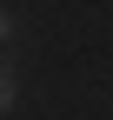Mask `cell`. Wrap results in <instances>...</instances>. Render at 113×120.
<instances>
[{
  "mask_svg": "<svg viewBox=\"0 0 113 120\" xmlns=\"http://www.w3.org/2000/svg\"><path fill=\"white\" fill-rule=\"evenodd\" d=\"M7 107H13V73L0 67V113H7Z\"/></svg>",
  "mask_w": 113,
  "mask_h": 120,
  "instance_id": "obj_1",
  "label": "cell"
},
{
  "mask_svg": "<svg viewBox=\"0 0 113 120\" xmlns=\"http://www.w3.org/2000/svg\"><path fill=\"white\" fill-rule=\"evenodd\" d=\"M0 40H13V13L7 7H0Z\"/></svg>",
  "mask_w": 113,
  "mask_h": 120,
  "instance_id": "obj_2",
  "label": "cell"
}]
</instances>
